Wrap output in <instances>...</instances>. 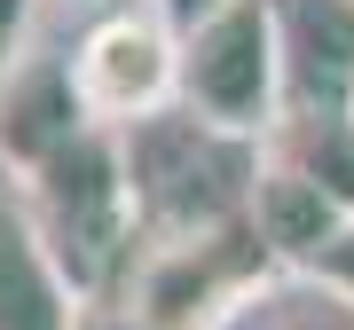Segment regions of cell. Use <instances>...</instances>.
Segmentation results:
<instances>
[{
    "label": "cell",
    "mask_w": 354,
    "mask_h": 330,
    "mask_svg": "<svg viewBox=\"0 0 354 330\" xmlns=\"http://www.w3.org/2000/svg\"><path fill=\"white\" fill-rule=\"evenodd\" d=\"M213 330H354V291L315 267H268Z\"/></svg>",
    "instance_id": "30bf717a"
},
{
    "label": "cell",
    "mask_w": 354,
    "mask_h": 330,
    "mask_svg": "<svg viewBox=\"0 0 354 330\" xmlns=\"http://www.w3.org/2000/svg\"><path fill=\"white\" fill-rule=\"evenodd\" d=\"M71 71H79L95 126H134V118L181 102V24L150 0H111L79 32Z\"/></svg>",
    "instance_id": "5b68a950"
},
{
    "label": "cell",
    "mask_w": 354,
    "mask_h": 330,
    "mask_svg": "<svg viewBox=\"0 0 354 330\" xmlns=\"http://www.w3.org/2000/svg\"><path fill=\"white\" fill-rule=\"evenodd\" d=\"M24 204H32L39 236L55 244L64 275L79 283V299H118V283H127V267L142 252V204H134V181H127L118 126H87L48 165H32Z\"/></svg>",
    "instance_id": "6da1fadb"
},
{
    "label": "cell",
    "mask_w": 354,
    "mask_h": 330,
    "mask_svg": "<svg viewBox=\"0 0 354 330\" xmlns=\"http://www.w3.org/2000/svg\"><path fill=\"white\" fill-rule=\"evenodd\" d=\"M283 110H346L354 95V0H276Z\"/></svg>",
    "instance_id": "ba28073f"
},
{
    "label": "cell",
    "mask_w": 354,
    "mask_h": 330,
    "mask_svg": "<svg viewBox=\"0 0 354 330\" xmlns=\"http://www.w3.org/2000/svg\"><path fill=\"white\" fill-rule=\"evenodd\" d=\"M55 8H111V0H55Z\"/></svg>",
    "instance_id": "9a60e30c"
},
{
    "label": "cell",
    "mask_w": 354,
    "mask_h": 330,
    "mask_svg": "<svg viewBox=\"0 0 354 330\" xmlns=\"http://www.w3.org/2000/svg\"><path fill=\"white\" fill-rule=\"evenodd\" d=\"M181 102L228 134L268 142L283 118V32L276 0H228L205 24L181 32Z\"/></svg>",
    "instance_id": "277c9868"
},
{
    "label": "cell",
    "mask_w": 354,
    "mask_h": 330,
    "mask_svg": "<svg viewBox=\"0 0 354 330\" xmlns=\"http://www.w3.org/2000/svg\"><path fill=\"white\" fill-rule=\"evenodd\" d=\"M346 110H354V95H346Z\"/></svg>",
    "instance_id": "2e32d148"
},
{
    "label": "cell",
    "mask_w": 354,
    "mask_h": 330,
    "mask_svg": "<svg viewBox=\"0 0 354 330\" xmlns=\"http://www.w3.org/2000/svg\"><path fill=\"white\" fill-rule=\"evenodd\" d=\"M127 142V181L142 204V236H181V229H221V220L252 213V181H260V142L213 126L189 102L118 126Z\"/></svg>",
    "instance_id": "7a4b0ae2"
},
{
    "label": "cell",
    "mask_w": 354,
    "mask_h": 330,
    "mask_svg": "<svg viewBox=\"0 0 354 330\" xmlns=\"http://www.w3.org/2000/svg\"><path fill=\"white\" fill-rule=\"evenodd\" d=\"M315 275H330V283H346V291H354V220H346V229H339V236L323 244V260H315Z\"/></svg>",
    "instance_id": "4fadbf2b"
},
{
    "label": "cell",
    "mask_w": 354,
    "mask_h": 330,
    "mask_svg": "<svg viewBox=\"0 0 354 330\" xmlns=\"http://www.w3.org/2000/svg\"><path fill=\"white\" fill-rule=\"evenodd\" d=\"M150 8H165V16H174L181 32H189V24H205L213 8H228V0H150Z\"/></svg>",
    "instance_id": "5bb4252c"
},
{
    "label": "cell",
    "mask_w": 354,
    "mask_h": 330,
    "mask_svg": "<svg viewBox=\"0 0 354 330\" xmlns=\"http://www.w3.org/2000/svg\"><path fill=\"white\" fill-rule=\"evenodd\" d=\"M276 267L260 244L252 213L221 220V229H181V236H142V252L118 283V299L134 307L142 330H213L252 283Z\"/></svg>",
    "instance_id": "3957f363"
},
{
    "label": "cell",
    "mask_w": 354,
    "mask_h": 330,
    "mask_svg": "<svg viewBox=\"0 0 354 330\" xmlns=\"http://www.w3.org/2000/svg\"><path fill=\"white\" fill-rule=\"evenodd\" d=\"M32 8H39V0H0V71L32 48Z\"/></svg>",
    "instance_id": "7c38bea8"
},
{
    "label": "cell",
    "mask_w": 354,
    "mask_h": 330,
    "mask_svg": "<svg viewBox=\"0 0 354 330\" xmlns=\"http://www.w3.org/2000/svg\"><path fill=\"white\" fill-rule=\"evenodd\" d=\"M79 315H87V299L64 275L55 244L39 236L24 181L0 173V330H79Z\"/></svg>",
    "instance_id": "52a82bcc"
},
{
    "label": "cell",
    "mask_w": 354,
    "mask_h": 330,
    "mask_svg": "<svg viewBox=\"0 0 354 330\" xmlns=\"http://www.w3.org/2000/svg\"><path fill=\"white\" fill-rule=\"evenodd\" d=\"M268 150L291 157L299 173H315L354 213V110H283L276 126H268Z\"/></svg>",
    "instance_id": "8fae6325"
},
{
    "label": "cell",
    "mask_w": 354,
    "mask_h": 330,
    "mask_svg": "<svg viewBox=\"0 0 354 330\" xmlns=\"http://www.w3.org/2000/svg\"><path fill=\"white\" fill-rule=\"evenodd\" d=\"M87 126H95V110H87V95H79L71 48H24L0 71V173L24 181L32 165H48Z\"/></svg>",
    "instance_id": "8992f818"
},
{
    "label": "cell",
    "mask_w": 354,
    "mask_h": 330,
    "mask_svg": "<svg viewBox=\"0 0 354 330\" xmlns=\"http://www.w3.org/2000/svg\"><path fill=\"white\" fill-rule=\"evenodd\" d=\"M346 204L323 189L315 173H299L291 157H276L260 142V181H252V229H260V244L276 252V267H315L323 260V244L346 229Z\"/></svg>",
    "instance_id": "9c48e42d"
}]
</instances>
